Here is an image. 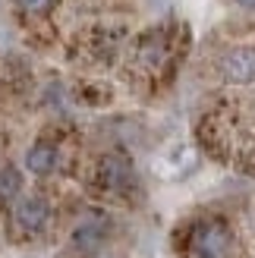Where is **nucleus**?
I'll return each mask as SVG.
<instances>
[{"instance_id": "obj_1", "label": "nucleus", "mask_w": 255, "mask_h": 258, "mask_svg": "<svg viewBox=\"0 0 255 258\" xmlns=\"http://www.w3.org/2000/svg\"><path fill=\"white\" fill-rule=\"evenodd\" d=\"M230 230L221 221H205L193 230V242H189V252L193 258H227L230 255Z\"/></svg>"}, {"instance_id": "obj_2", "label": "nucleus", "mask_w": 255, "mask_h": 258, "mask_svg": "<svg viewBox=\"0 0 255 258\" xmlns=\"http://www.w3.org/2000/svg\"><path fill=\"white\" fill-rule=\"evenodd\" d=\"M50 217V208L41 196H22L16 199V224L25 230V233H38V230H44Z\"/></svg>"}, {"instance_id": "obj_3", "label": "nucleus", "mask_w": 255, "mask_h": 258, "mask_svg": "<svg viewBox=\"0 0 255 258\" xmlns=\"http://www.w3.org/2000/svg\"><path fill=\"white\" fill-rule=\"evenodd\" d=\"M221 70L230 82H255V47H236L221 60Z\"/></svg>"}, {"instance_id": "obj_4", "label": "nucleus", "mask_w": 255, "mask_h": 258, "mask_svg": "<svg viewBox=\"0 0 255 258\" xmlns=\"http://www.w3.org/2000/svg\"><path fill=\"white\" fill-rule=\"evenodd\" d=\"M101 183L110 192H126L133 186V164L123 158V154H107L101 161Z\"/></svg>"}, {"instance_id": "obj_5", "label": "nucleus", "mask_w": 255, "mask_h": 258, "mask_svg": "<svg viewBox=\"0 0 255 258\" xmlns=\"http://www.w3.org/2000/svg\"><path fill=\"white\" fill-rule=\"evenodd\" d=\"M104 236H107L104 217H85V221L76 227V233H73V246L79 252H95L101 242H104Z\"/></svg>"}, {"instance_id": "obj_6", "label": "nucleus", "mask_w": 255, "mask_h": 258, "mask_svg": "<svg viewBox=\"0 0 255 258\" xmlns=\"http://www.w3.org/2000/svg\"><path fill=\"white\" fill-rule=\"evenodd\" d=\"M25 167L35 176H47L57 167V148L50 142H35V145L25 151Z\"/></svg>"}, {"instance_id": "obj_7", "label": "nucleus", "mask_w": 255, "mask_h": 258, "mask_svg": "<svg viewBox=\"0 0 255 258\" xmlns=\"http://www.w3.org/2000/svg\"><path fill=\"white\" fill-rule=\"evenodd\" d=\"M22 192V173L16 167H4L0 170V202H16Z\"/></svg>"}, {"instance_id": "obj_8", "label": "nucleus", "mask_w": 255, "mask_h": 258, "mask_svg": "<svg viewBox=\"0 0 255 258\" xmlns=\"http://www.w3.org/2000/svg\"><path fill=\"white\" fill-rule=\"evenodd\" d=\"M16 7L22 13H35V16H38V13H50L57 7V0H16Z\"/></svg>"}, {"instance_id": "obj_9", "label": "nucleus", "mask_w": 255, "mask_h": 258, "mask_svg": "<svg viewBox=\"0 0 255 258\" xmlns=\"http://www.w3.org/2000/svg\"><path fill=\"white\" fill-rule=\"evenodd\" d=\"M239 7H246V10H255V0H236Z\"/></svg>"}]
</instances>
